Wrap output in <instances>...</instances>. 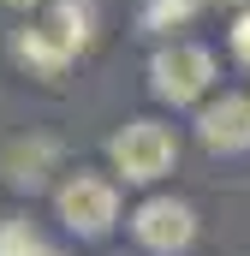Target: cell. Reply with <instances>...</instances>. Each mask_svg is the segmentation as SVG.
<instances>
[{
	"label": "cell",
	"mask_w": 250,
	"mask_h": 256,
	"mask_svg": "<svg viewBox=\"0 0 250 256\" xmlns=\"http://www.w3.org/2000/svg\"><path fill=\"white\" fill-rule=\"evenodd\" d=\"M196 143L208 155H244L250 149V96L244 90H220L196 108Z\"/></svg>",
	"instance_id": "obj_5"
},
{
	"label": "cell",
	"mask_w": 250,
	"mask_h": 256,
	"mask_svg": "<svg viewBox=\"0 0 250 256\" xmlns=\"http://www.w3.org/2000/svg\"><path fill=\"white\" fill-rule=\"evenodd\" d=\"M125 226L137 238V250H149V256H185L196 244V232H202L196 208H190L185 196H173V191H149L125 214Z\"/></svg>",
	"instance_id": "obj_4"
},
{
	"label": "cell",
	"mask_w": 250,
	"mask_h": 256,
	"mask_svg": "<svg viewBox=\"0 0 250 256\" xmlns=\"http://www.w3.org/2000/svg\"><path fill=\"white\" fill-rule=\"evenodd\" d=\"M54 256H66V250H54Z\"/></svg>",
	"instance_id": "obj_14"
},
{
	"label": "cell",
	"mask_w": 250,
	"mask_h": 256,
	"mask_svg": "<svg viewBox=\"0 0 250 256\" xmlns=\"http://www.w3.org/2000/svg\"><path fill=\"white\" fill-rule=\"evenodd\" d=\"M42 24L60 36L78 60L102 42V6H96V0H48V6H42Z\"/></svg>",
	"instance_id": "obj_8"
},
{
	"label": "cell",
	"mask_w": 250,
	"mask_h": 256,
	"mask_svg": "<svg viewBox=\"0 0 250 256\" xmlns=\"http://www.w3.org/2000/svg\"><path fill=\"white\" fill-rule=\"evenodd\" d=\"M6 48H12V66H18L24 78H36V84H60L66 72H72V60H78V54L66 48L42 18H36V24L24 18V24L12 30V42H6Z\"/></svg>",
	"instance_id": "obj_7"
},
{
	"label": "cell",
	"mask_w": 250,
	"mask_h": 256,
	"mask_svg": "<svg viewBox=\"0 0 250 256\" xmlns=\"http://www.w3.org/2000/svg\"><path fill=\"white\" fill-rule=\"evenodd\" d=\"M0 6H12V12H24V18H30V12H42L48 0H0Z\"/></svg>",
	"instance_id": "obj_12"
},
{
	"label": "cell",
	"mask_w": 250,
	"mask_h": 256,
	"mask_svg": "<svg viewBox=\"0 0 250 256\" xmlns=\"http://www.w3.org/2000/svg\"><path fill=\"white\" fill-rule=\"evenodd\" d=\"M173 167H179V131L167 126V120H155V114H137V120H125V126L108 137V173H114L120 185L149 191V185H161Z\"/></svg>",
	"instance_id": "obj_2"
},
{
	"label": "cell",
	"mask_w": 250,
	"mask_h": 256,
	"mask_svg": "<svg viewBox=\"0 0 250 256\" xmlns=\"http://www.w3.org/2000/svg\"><path fill=\"white\" fill-rule=\"evenodd\" d=\"M120 208H125V202H120V179H114V173H90V167H78V173H66L60 185H54V220H60L78 244H102V238H114Z\"/></svg>",
	"instance_id": "obj_3"
},
{
	"label": "cell",
	"mask_w": 250,
	"mask_h": 256,
	"mask_svg": "<svg viewBox=\"0 0 250 256\" xmlns=\"http://www.w3.org/2000/svg\"><path fill=\"white\" fill-rule=\"evenodd\" d=\"M226 54H232L238 72H250V6H238L232 24H226Z\"/></svg>",
	"instance_id": "obj_11"
},
{
	"label": "cell",
	"mask_w": 250,
	"mask_h": 256,
	"mask_svg": "<svg viewBox=\"0 0 250 256\" xmlns=\"http://www.w3.org/2000/svg\"><path fill=\"white\" fill-rule=\"evenodd\" d=\"M48 173H60V137L24 131V137L0 143V179H6L12 191H42Z\"/></svg>",
	"instance_id": "obj_6"
},
{
	"label": "cell",
	"mask_w": 250,
	"mask_h": 256,
	"mask_svg": "<svg viewBox=\"0 0 250 256\" xmlns=\"http://www.w3.org/2000/svg\"><path fill=\"white\" fill-rule=\"evenodd\" d=\"M0 256H54V244L42 238V226L30 214H6L0 220Z\"/></svg>",
	"instance_id": "obj_10"
},
{
	"label": "cell",
	"mask_w": 250,
	"mask_h": 256,
	"mask_svg": "<svg viewBox=\"0 0 250 256\" xmlns=\"http://www.w3.org/2000/svg\"><path fill=\"white\" fill-rule=\"evenodd\" d=\"M202 6H208V0H143L137 24H143L149 36H173V30H190V24H196Z\"/></svg>",
	"instance_id": "obj_9"
},
{
	"label": "cell",
	"mask_w": 250,
	"mask_h": 256,
	"mask_svg": "<svg viewBox=\"0 0 250 256\" xmlns=\"http://www.w3.org/2000/svg\"><path fill=\"white\" fill-rule=\"evenodd\" d=\"M208 6H232V12H238V6H250V0H208Z\"/></svg>",
	"instance_id": "obj_13"
},
{
	"label": "cell",
	"mask_w": 250,
	"mask_h": 256,
	"mask_svg": "<svg viewBox=\"0 0 250 256\" xmlns=\"http://www.w3.org/2000/svg\"><path fill=\"white\" fill-rule=\"evenodd\" d=\"M149 96L161 102V108H173V114H196L208 96H214V84H220V60H214V48H202V42H185V36H167L155 54H149Z\"/></svg>",
	"instance_id": "obj_1"
}]
</instances>
